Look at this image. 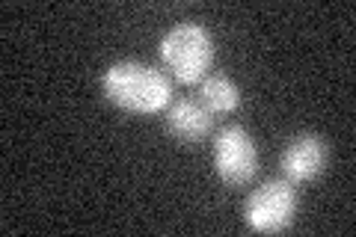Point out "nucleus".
<instances>
[{
  "mask_svg": "<svg viewBox=\"0 0 356 237\" xmlns=\"http://www.w3.org/2000/svg\"><path fill=\"white\" fill-rule=\"evenodd\" d=\"M199 104L211 116H232L241 107V86L229 74H208L199 83Z\"/></svg>",
  "mask_w": 356,
  "mask_h": 237,
  "instance_id": "7",
  "label": "nucleus"
},
{
  "mask_svg": "<svg viewBox=\"0 0 356 237\" xmlns=\"http://www.w3.org/2000/svg\"><path fill=\"white\" fill-rule=\"evenodd\" d=\"M214 169L226 187H247L259 172V145L243 125H226L214 137Z\"/></svg>",
  "mask_w": 356,
  "mask_h": 237,
  "instance_id": "4",
  "label": "nucleus"
},
{
  "mask_svg": "<svg viewBox=\"0 0 356 237\" xmlns=\"http://www.w3.org/2000/svg\"><path fill=\"white\" fill-rule=\"evenodd\" d=\"M166 133L181 145H199L214 131V116L199 104V98H178L166 107Z\"/></svg>",
  "mask_w": 356,
  "mask_h": 237,
  "instance_id": "6",
  "label": "nucleus"
},
{
  "mask_svg": "<svg viewBox=\"0 0 356 237\" xmlns=\"http://www.w3.org/2000/svg\"><path fill=\"white\" fill-rule=\"evenodd\" d=\"M297 184L285 178H270L252 190L243 202V220L255 234H280L288 231L297 217Z\"/></svg>",
  "mask_w": 356,
  "mask_h": 237,
  "instance_id": "3",
  "label": "nucleus"
},
{
  "mask_svg": "<svg viewBox=\"0 0 356 237\" xmlns=\"http://www.w3.org/2000/svg\"><path fill=\"white\" fill-rule=\"evenodd\" d=\"M158 54L178 83H202L214 65V36L196 21H178L161 36Z\"/></svg>",
  "mask_w": 356,
  "mask_h": 237,
  "instance_id": "2",
  "label": "nucleus"
},
{
  "mask_svg": "<svg viewBox=\"0 0 356 237\" xmlns=\"http://www.w3.org/2000/svg\"><path fill=\"white\" fill-rule=\"evenodd\" d=\"M327 161H330V149L321 133H297L294 140H288V145L280 154V169L285 181L309 184L324 175Z\"/></svg>",
  "mask_w": 356,
  "mask_h": 237,
  "instance_id": "5",
  "label": "nucleus"
},
{
  "mask_svg": "<svg viewBox=\"0 0 356 237\" xmlns=\"http://www.w3.org/2000/svg\"><path fill=\"white\" fill-rule=\"evenodd\" d=\"M102 95L134 116H154L172 104V81L149 63L119 60L102 74Z\"/></svg>",
  "mask_w": 356,
  "mask_h": 237,
  "instance_id": "1",
  "label": "nucleus"
}]
</instances>
